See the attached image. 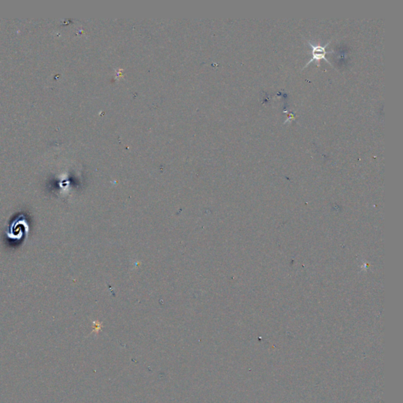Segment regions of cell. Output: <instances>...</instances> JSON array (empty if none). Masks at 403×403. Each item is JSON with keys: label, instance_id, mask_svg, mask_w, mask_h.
Returning a JSON list of instances; mask_svg holds the SVG:
<instances>
[{"label": "cell", "instance_id": "obj_1", "mask_svg": "<svg viewBox=\"0 0 403 403\" xmlns=\"http://www.w3.org/2000/svg\"><path fill=\"white\" fill-rule=\"evenodd\" d=\"M308 45L312 48V58L309 60V62L306 63V65H305L303 67V69L307 67L308 65H310L311 62H318L321 59H325L327 62H328L329 65H332V63H331L330 61L328 59V58L325 57L327 54H329V53H333V51H327L325 50V48L327 47H328L329 44H330V41L326 44L325 46H321V45H315L313 43L310 42V41H307ZM302 69V70H303Z\"/></svg>", "mask_w": 403, "mask_h": 403}, {"label": "cell", "instance_id": "obj_2", "mask_svg": "<svg viewBox=\"0 0 403 403\" xmlns=\"http://www.w3.org/2000/svg\"><path fill=\"white\" fill-rule=\"evenodd\" d=\"M21 222V221H20L19 219H17V221L11 225V229L10 230V233L8 234L10 238L19 240L23 236L25 230L29 231L26 221H24L22 224Z\"/></svg>", "mask_w": 403, "mask_h": 403}]
</instances>
